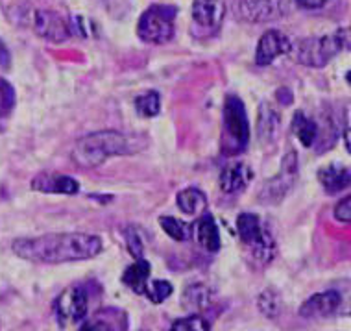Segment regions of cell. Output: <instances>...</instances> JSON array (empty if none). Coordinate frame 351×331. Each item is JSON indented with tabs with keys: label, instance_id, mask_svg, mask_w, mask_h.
<instances>
[{
	"label": "cell",
	"instance_id": "obj_10",
	"mask_svg": "<svg viewBox=\"0 0 351 331\" xmlns=\"http://www.w3.org/2000/svg\"><path fill=\"white\" fill-rule=\"evenodd\" d=\"M226 8L222 0H194L193 21L194 28L202 32H217L224 21Z\"/></svg>",
	"mask_w": 351,
	"mask_h": 331
},
{
	"label": "cell",
	"instance_id": "obj_11",
	"mask_svg": "<svg viewBox=\"0 0 351 331\" xmlns=\"http://www.w3.org/2000/svg\"><path fill=\"white\" fill-rule=\"evenodd\" d=\"M292 43L289 37L279 30H268L257 43V52H255V63L257 65H270L276 58L291 52Z\"/></svg>",
	"mask_w": 351,
	"mask_h": 331
},
{
	"label": "cell",
	"instance_id": "obj_30",
	"mask_svg": "<svg viewBox=\"0 0 351 331\" xmlns=\"http://www.w3.org/2000/svg\"><path fill=\"white\" fill-rule=\"evenodd\" d=\"M126 244L130 253L134 255L135 259H143V253H145V244H143V239L139 237V231L135 228L126 229Z\"/></svg>",
	"mask_w": 351,
	"mask_h": 331
},
{
	"label": "cell",
	"instance_id": "obj_15",
	"mask_svg": "<svg viewBox=\"0 0 351 331\" xmlns=\"http://www.w3.org/2000/svg\"><path fill=\"white\" fill-rule=\"evenodd\" d=\"M254 178V170L250 165L243 161L230 163L226 165L224 170L220 172V189L224 191L226 194H235L239 191H243L244 187H248V183Z\"/></svg>",
	"mask_w": 351,
	"mask_h": 331
},
{
	"label": "cell",
	"instance_id": "obj_33",
	"mask_svg": "<svg viewBox=\"0 0 351 331\" xmlns=\"http://www.w3.org/2000/svg\"><path fill=\"white\" fill-rule=\"evenodd\" d=\"M327 0H294V4L302 8H307V10H316V8H322L326 4Z\"/></svg>",
	"mask_w": 351,
	"mask_h": 331
},
{
	"label": "cell",
	"instance_id": "obj_12",
	"mask_svg": "<svg viewBox=\"0 0 351 331\" xmlns=\"http://www.w3.org/2000/svg\"><path fill=\"white\" fill-rule=\"evenodd\" d=\"M34 28H36L37 36L52 43H63L67 41L71 36L69 25L65 19H61L58 13L49 12V10H39L34 15Z\"/></svg>",
	"mask_w": 351,
	"mask_h": 331
},
{
	"label": "cell",
	"instance_id": "obj_34",
	"mask_svg": "<svg viewBox=\"0 0 351 331\" xmlns=\"http://www.w3.org/2000/svg\"><path fill=\"white\" fill-rule=\"evenodd\" d=\"M339 36H340V41H342V47L344 50H351V26L350 28H340Z\"/></svg>",
	"mask_w": 351,
	"mask_h": 331
},
{
	"label": "cell",
	"instance_id": "obj_31",
	"mask_svg": "<svg viewBox=\"0 0 351 331\" xmlns=\"http://www.w3.org/2000/svg\"><path fill=\"white\" fill-rule=\"evenodd\" d=\"M335 218L340 222H351V194L346 196L335 207Z\"/></svg>",
	"mask_w": 351,
	"mask_h": 331
},
{
	"label": "cell",
	"instance_id": "obj_3",
	"mask_svg": "<svg viewBox=\"0 0 351 331\" xmlns=\"http://www.w3.org/2000/svg\"><path fill=\"white\" fill-rule=\"evenodd\" d=\"M224 128H222V152L226 156H237L246 150L250 141L248 115L243 100L239 97H228L224 104Z\"/></svg>",
	"mask_w": 351,
	"mask_h": 331
},
{
	"label": "cell",
	"instance_id": "obj_32",
	"mask_svg": "<svg viewBox=\"0 0 351 331\" xmlns=\"http://www.w3.org/2000/svg\"><path fill=\"white\" fill-rule=\"evenodd\" d=\"M10 63H12V56H10V50L6 49V45L0 41V67L2 69H10Z\"/></svg>",
	"mask_w": 351,
	"mask_h": 331
},
{
	"label": "cell",
	"instance_id": "obj_2",
	"mask_svg": "<svg viewBox=\"0 0 351 331\" xmlns=\"http://www.w3.org/2000/svg\"><path fill=\"white\" fill-rule=\"evenodd\" d=\"M143 148L139 135H126L122 132L104 130L84 135L73 148V161L80 167L93 169L102 165L108 157L130 156Z\"/></svg>",
	"mask_w": 351,
	"mask_h": 331
},
{
	"label": "cell",
	"instance_id": "obj_25",
	"mask_svg": "<svg viewBox=\"0 0 351 331\" xmlns=\"http://www.w3.org/2000/svg\"><path fill=\"white\" fill-rule=\"evenodd\" d=\"M119 309H104L102 313L97 315V322L100 331H124L126 330V319H122L121 322H117V317H119Z\"/></svg>",
	"mask_w": 351,
	"mask_h": 331
},
{
	"label": "cell",
	"instance_id": "obj_26",
	"mask_svg": "<svg viewBox=\"0 0 351 331\" xmlns=\"http://www.w3.org/2000/svg\"><path fill=\"white\" fill-rule=\"evenodd\" d=\"M159 222H161V228L167 231V235H170L176 241H187L189 239V226L182 220L174 217H161Z\"/></svg>",
	"mask_w": 351,
	"mask_h": 331
},
{
	"label": "cell",
	"instance_id": "obj_39",
	"mask_svg": "<svg viewBox=\"0 0 351 331\" xmlns=\"http://www.w3.org/2000/svg\"><path fill=\"white\" fill-rule=\"evenodd\" d=\"M350 313H351V311H350Z\"/></svg>",
	"mask_w": 351,
	"mask_h": 331
},
{
	"label": "cell",
	"instance_id": "obj_20",
	"mask_svg": "<svg viewBox=\"0 0 351 331\" xmlns=\"http://www.w3.org/2000/svg\"><path fill=\"white\" fill-rule=\"evenodd\" d=\"M279 126H281V117L270 104L265 102L259 108V121H257L259 137L263 141H272L278 135Z\"/></svg>",
	"mask_w": 351,
	"mask_h": 331
},
{
	"label": "cell",
	"instance_id": "obj_8",
	"mask_svg": "<svg viewBox=\"0 0 351 331\" xmlns=\"http://www.w3.org/2000/svg\"><path fill=\"white\" fill-rule=\"evenodd\" d=\"M54 309L60 324H78L87 315V293L82 285H73L58 296Z\"/></svg>",
	"mask_w": 351,
	"mask_h": 331
},
{
	"label": "cell",
	"instance_id": "obj_6",
	"mask_svg": "<svg viewBox=\"0 0 351 331\" xmlns=\"http://www.w3.org/2000/svg\"><path fill=\"white\" fill-rule=\"evenodd\" d=\"M237 231L241 241L246 247L252 248V252L261 263L272 261L276 253V244H274L272 235L268 233V229L261 224V218L254 213H243L237 218Z\"/></svg>",
	"mask_w": 351,
	"mask_h": 331
},
{
	"label": "cell",
	"instance_id": "obj_21",
	"mask_svg": "<svg viewBox=\"0 0 351 331\" xmlns=\"http://www.w3.org/2000/svg\"><path fill=\"white\" fill-rule=\"evenodd\" d=\"M198 242L206 248L207 252L220 250V233H218L217 222L211 215H204L198 220Z\"/></svg>",
	"mask_w": 351,
	"mask_h": 331
},
{
	"label": "cell",
	"instance_id": "obj_28",
	"mask_svg": "<svg viewBox=\"0 0 351 331\" xmlns=\"http://www.w3.org/2000/svg\"><path fill=\"white\" fill-rule=\"evenodd\" d=\"M170 331H209V322L200 315H191L185 319H178Z\"/></svg>",
	"mask_w": 351,
	"mask_h": 331
},
{
	"label": "cell",
	"instance_id": "obj_19",
	"mask_svg": "<svg viewBox=\"0 0 351 331\" xmlns=\"http://www.w3.org/2000/svg\"><path fill=\"white\" fill-rule=\"evenodd\" d=\"M292 132L300 139V143L303 146L315 145L316 137H318V124L313 119H309L303 111H296L294 119H292Z\"/></svg>",
	"mask_w": 351,
	"mask_h": 331
},
{
	"label": "cell",
	"instance_id": "obj_24",
	"mask_svg": "<svg viewBox=\"0 0 351 331\" xmlns=\"http://www.w3.org/2000/svg\"><path fill=\"white\" fill-rule=\"evenodd\" d=\"M135 109L141 117H146V119H152L159 113L161 109V104H159V95L156 91H148L145 95L135 98Z\"/></svg>",
	"mask_w": 351,
	"mask_h": 331
},
{
	"label": "cell",
	"instance_id": "obj_17",
	"mask_svg": "<svg viewBox=\"0 0 351 331\" xmlns=\"http://www.w3.org/2000/svg\"><path fill=\"white\" fill-rule=\"evenodd\" d=\"M150 263L146 259H135L134 265H130L122 274V282L137 295H145L146 279L150 276Z\"/></svg>",
	"mask_w": 351,
	"mask_h": 331
},
{
	"label": "cell",
	"instance_id": "obj_38",
	"mask_svg": "<svg viewBox=\"0 0 351 331\" xmlns=\"http://www.w3.org/2000/svg\"><path fill=\"white\" fill-rule=\"evenodd\" d=\"M346 80H348V82H350V84H351V71H350V73H348V76H346Z\"/></svg>",
	"mask_w": 351,
	"mask_h": 331
},
{
	"label": "cell",
	"instance_id": "obj_22",
	"mask_svg": "<svg viewBox=\"0 0 351 331\" xmlns=\"http://www.w3.org/2000/svg\"><path fill=\"white\" fill-rule=\"evenodd\" d=\"M176 202H178V207L183 213H187V215H194V213H198V211L204 209L207 205L206 194L202 193L200 189H194V187H189V189L180 191Z\"/></svg>",
	"mask_w": 351,
	"mask_h": 331
},
{
	"label": "cell",
	"instance_id": "obj_27",
	"mask_svg": "<svg viewBox=\"0 0 351 331\" xmlns=\"http://www.w3.org/2000/svg\"><path fill=\"white\" fill-rule=\"evenodd\" d=\"M13 108H15V89L10 82L0 78V119L12 113Z\"/></svg>",
	"mask_w": 351,
	"mask_h": 331
},
{
	"label": "cell",
	"instance_id": "obj_16",
	"mask_svg": "<svg viewBox=\"0 0 351 331\" xmlns=\"http://www.w3.org/2000/svg\"><path fill=\"white\" fill-rule=\"evenodd\" d=\"M318 180L329 194H337L351 185V172L342 165H327L318 170Z\"/></svg>",
	"mask_w": 351,
	"mask_h": 331
},
{
	"label": "cell",
	"instance_id": "obj_36",
	"mask_svg": "<svg viewBox=\"0 0 351 331\" xmlns=\"http://www.w3.org/2000/svg\"><path fill=\"white\" fill-rule=\"evenodd\" d=\"M80 331H100V328H98L97 322H85V324H82Z\"/></svg>",
	"mask_w": 351,
	"mask_h": 331
},
{
	"label": "cell",
	"instance_id": "obj_5",
	"mask_svg": "<svg viewBox=\"0 0 351 331\" xmlns=\"http://www.w3.org/2000/svg\"><path fill=\"white\" fill-rule=\"evenodd\" d=\"M174 6H152L148 8L137 26V34L145 43L165 45L174 37Z\"/></svg>",
	"mask_w": 351,
	"mask_h": 331
},
{
	"label": "cell",
	"instance_id": "obj_9",
	"mask_svg": "<svg viewBox=\"0 0 351 331\" xmlns=\"http://www.w3.org/2000/svg\"><path fill=\"white\" fill-rule=\"evenodd\" d=\"M294 0H241V15L250 23H270L292 12Z\"/></svg>",
	"mask_w": 351,
	"mask_h": 331
},
{
	"label": "cell",
	"instance_id": "obj_35",
	"mask_svg": "<svg viewBox=\"0 0 351 331\" xmlns=\"http://www.w3.org/2000/svg\"><path fill=\"white\" fill-rule=\"evenodd\" d=\"M278 98H279V100H281V102H283V104H291V102H292V95H291V93H289V91H287V89H281V91H279V93H278Z\"/></svg>",
	"mask_w": 351,
	"mask_h": 331
},
{
	"label": "cell",
	"instance_id": "obj_29",
	"mask_svg": "<svg viewBox=\"0 0 351 331\" xmlns=\"http://www.w3.org/2000/svg\"><path fill=\"white\" fill-rule=\"evenodd\" d=\"M145 295L150 298L154 304H163L170 295H172V285L165 279H156L150 287H146Z\"/></svg>",
	"mask_w": 351,
	"mask_h": 331
},
{
	"label": "cell",
	"instance_id": "obj_18",
	"mask_svg": "<svg viewBox=\"0 0 351 331\" xmlns=\"http://www.w3.org/2000/svg\"><path fill=\"white\" fill-rule=\"evenodd\" d=\"M213 300V293L209 290V287H206L204 283H193L189 285L187 289L183 290L182 296V306L189 311H202L206 309Z\"/></svg>",
	"mask_w": 351,
	"mask_h": 331
},
{
	"label": "cell",
	"instance_id": "obj_7",
	"mask_svg": "<svg viewBox=\"0 0 351 331\" xmlns=\"http://www.w3.org/2000/svg\"><path fill=\"white\" fill-rule=\"evenodd\" d=\"M298 178V156L296 152L291 150L281 161V170L272 180L265 181L261 189L259 200L263 204H279L291 191Z\"/></svg>",
	"mask_w": 351,
	"mask_h": 331
},
{
	"label": "cell",
	"instance_id": "obj_14",
	"mask_svg": "<svg viewBox=\"0 0 351 331\" xmlns=\"http://www.w3.org/2000/svg\"><path fill=\"white\" fill-rule=\"evenodd\" d=\"M340 295L337 290H326V293H318L313 295L309 300H305L300 307V315L303 319H324L333 315L340 307Z\"/></svg>",
	"mask_w": 351,
	"mask_h": 331
},
{
	"label": "cell",
	"instance_id": "obj_23",
	"mask_svg": "<svg viewBox=\"0 0 351 331\" xmlns=\"http://www.w3.org/2000/svg\"><path fill=\"white\" fill-rule=\"evenodd\" d=\"M257 306H259V311L268 319H276L279 313H281V296L276 293L274 289L263 290L257 298Z\"/></svg>",
	"mask_w": 351,
	"mask_h": 331
},
{
	"label": "cell",
	"instance_id": "obj_13",
	"mask_svg": "<svg viewBox=\"0 0 351 331\" xmlns=\"http://www.w3.org/2000/svg\"><path fill=\"white\" fill-rule=\"evenodd\" d=\"M32 189L45 194H76L80 185L71 176L60 172H41L32 180Z\"/></svg>",
	"mask_w": 351,
	"mask_h": 331
},
{
	"label": "cell",
	"instance_id": "obj_37",
	"mask_svg": "<svg viewBox=\"0 0 351 331\" xmlns=\"http://www.w3.org/2000/svg\"><path fill=\"white\" fill-rule=\"evenodd\" d=\"M344 143H346V148H348V152L351 154V128L344 133Z\"/></svg>",
	"mask_w": 351,
	"mask_h": 331
},
{
	"label": "cell",
	"instance_id": "obj_4",
	"mask_svg": "<svg viewBox=\"0 0 351 331\" xmlns=\"http://www.w3.org/2000/svg\"><path fill=\"white\" fill-rule=\"evenodd\" d=\"M342 50H344V47L340 41L339 32H335L331 36L300 39L292 45L289 54L302 65L320 69V67H326Z\"/></svg>",
	"mask_w": 351,
	"mask_h": 331
},
{
	"label": "cell",
	"instance_id": "obj_1",
	"mask_svg": "<svg viewBox=\"0 0 351 331\" xmlns=\"http://www.w3.org/2000/svg\"><path fill=\"white\" fill-rule=\"evenodd\" d=\"M19 258L34 263H71L97 258L102 252V239L91 233H49L30 239H17L12 244Z\"/></svg>",
	"mask_w": 351,
	"mask_h": 331
}]
</instances>
